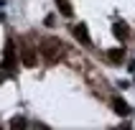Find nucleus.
Wrapping results in <instances>:
<instances>
[{"label": "nucleus", "instance_id": "f257e3e1", "mask_svg": "<svg viewBox=\"0 0 135 130\" xmlns=\"http://www.w3.org/2000/svg\"><path fill=\"white\" fill-rule=\"evenodd\" d=\"M41 54H44L46 56V61H59L61 59V54H64V44H61L59 38H44V41H41Z\"/></svg>", "mask_w": 135, "mask_h": 130}, {"label": "nucleus", "instance_id": "f03ea898", "mask_svg": "<svg viewBox=\"0 0 135 130\" xmlns=\"http://www.w3.org/2000/svg\"><path fill=\"white\" fill-rule=\"evenodd\" d=\"M3 69L10 71V74L15 71V44H13V41L5 44V61H3Z\"/></svg>", "mask_w": 135, "mask_h": 130}, {"label": "nucleus", "instance_id": "7ed1b4c3", "mask_svg": "<svg viewBox=\"0 0 135 130\" xmlns=\"http://www.w3.org/2000/svg\"><path fill=\"white\" fill-rule=\"evenodd\" d=\"M21 61H23V66L33 69V66L38 64V59H36V51H33L31 46H23V49H21Z\"/></svg>", "mask_w": 135, "mask_h": 130}, {"label": "nucleus", "instance_id": "20e7f679", "mask_svg": "<svg viewBox=\"0 0 135 130\" xmlns=\"http://www.w3.org/2000/svg\"><path fill=\"white\" fill-rule=\"evenodd\" d=\"M74 38H76V41H82V44H92L89 31H87L84 23H76V26H74Z\"/></svg>", "mask_w": 135, "mask_h": 130}, {"label": "nucleus", "instance_id": "39448f33", "mask_svg": "<svg viewBox=\"0 0 135 130\" xmlns=\"http://www.w3.org/2000/svg\"><path fill=\"white\" fill-rule=\"evenodd\" d=\"M107 59L112 61V64H120V61L125 59V49H110V51H107Z\"/></svg>", "mask_w": 135, "mask_h": 130}, {"label": "nucleus", "instance_id": "423d86ee", "mask_svg": "<svg viewBox=\"0 0 135 130\" xmlns=\"http://www.w3.org/2000/svg\"><path fill=\"white\" fill-rule=\"evenodd\" d=\"M112 107H115V112H117V115H128L130 112V110H128V102H125L122 97H115L112 99Z\"/></svg>", "mask_w": 135, "mask_h": 130}, {"label": "nucleus", "instance_id": "0eeeda50", "mask_svg": "<svg viewBox=\"0 0 135 130\" xmlns=\"http://www.w3.org/2000/svg\"><path fill=\"white\" fill-rule=\"evenodd\" d=\"M112 33L125 41V38H128V26H125V23H115V26H112Z\"/></svg>", "mask_w": 135, "mask_h": 130}, {"label": "nucleus", "instance_id": "6e6552de", "mask_svg": "<svg viewBox=\"0 0 135 130\" xmlns=\"http://www.w3.org/2000/svg\"><path fill=\"white\" fill-rule=\"evenodd\" d=\"M56 5H59V10H61V13H64V15H66V18H69V15H71V13H74V8L69 5L66 0H56Z\"/></svg>", "mask_w": 135, "mask_h": 130}, {"label": "nucleus", "instance_id": "1a4fd4ad", "mask_svg": "<svg viewBox=\"0 0 135 130\" xmlns=\"http://www.w3.org/2000/svg\"><path fill=\"white\" fill-rule=\"evenodd\" d=\"M10 128H26V117H21V115H15L13 120H10Z\"/></svg>", "mask_w": 135, "mask_h": 130}]
</instances>
